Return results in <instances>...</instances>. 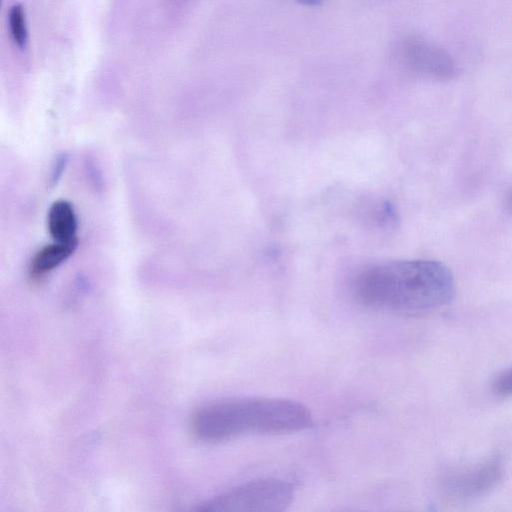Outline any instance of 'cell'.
I'll return each instance as SVG.
<instances>
[{
  "label": "cell",
  "instance_id": "obj_1",
  "mask_svg": "<svg viewBox=\"0 0 512 512\" xmlns=\"http://www.w3.org/2000/svg\"><path fill=\"white\" fill-rule=\"evenodd\" d=\"M355 299L364 306L419 314L449 304L455 281L443 263L427 259L394 260L370 265L352 282Z\"/></svg>",
  "mask_w": 512,
  "mask_h": 512
},
{
  "label": "cell",
  "instance_id": "obj_2",
  "mask_svg": "<svg viewBox=\"0 0 512 512\" xmlns=\"http://www.w3.org/2000/svg\"><path fill=\"white\" fill-rule=\"evenodd\" d=\"M312 414L300 402L277 397H235L210 403L193 417L194 433L220 442L249 435H283L309 429Z\"/></svg>",
  "mask_w": 512,
  "mask_h": 512
},
{
  "label": "cell",
  "instance_id": "obj_3",
  "mask_svg": "<svg viewBox=\"0 0 512 512\" xmlns=\"http://www.w3.org/2000/svg\"><path fill=\"white\" fill-rule=\"evenodd\" d=\"M293 483L279 478H259L215 496L202 508L214 512H282L295 498Z\"/></svg>",
  "mask_w": 512,
  "mask_h": 512
},
{
  "label": "cell",
  "instance_id": "obj_4",
  "mask_svg": "<svg viewBox=\"0 0 512 512\" xmlns=\"http://www.w3.org/2000/svg\"><path fill=\"white\" fill-rule=\"evenodd\" d=\"M503 473V461L494 455L473 464L446 470L441 477V487L449 496L471 499L494 489L502 480Z\"/></svg>",
  "mask_w": 512,
  "mask_h": 512
},
{
  "label": "cell",
  "instance_id": "obj_5",
  "mask_svg": "<svg viewBox=\"0 0 512 512\" xmlns=\"http://www.w3.org/2000/svg\"><path fill=\"white\" fill-rule=\"evenodd\" d=\"M401 56L411 71L425 77L448 80L456 74V65L449 53L422 38L407 39L401 48Z\"/></svg>",
  "mask_w": 512,
  "mask_h": 512
},
{
  "label": "cell",
  "instance_id": "obj_6",
  "mask_svg": "<svg viewBox=\"0 0 512 512\" xmlns=\"http://www.w3.org/2000/svg\"><path fill=\"white\" fill-rule=\"evenodd\" d=\"M47 227L55 242L77 241L78 220L73 205L66 200L55 201L48 210Z\"/></svg>",
  "mask_w": 512,
  "mask_h": 512
},
{
  "label": "cell",
  "instance_id": "obj_7",
  "mask_svg": "<svg viewBox=\"0 0 512 512\" xmlns=\"http://www.w3.org/2000/svg\"><path fill=\"white\" fill-rule=\"evenodd\" d=\"M78 240L55 242L40 249L33 257L30 272L33 276L44 275L65 262L77 249Z\"/></svg>",
  "mask_w": 512,
  "mask_h": 512
},
{
  "label": "cell",
  "instance_id": "obj_8",
  "mask_svg": "<svg viewBox=\"0 0 512 512\" xmlns=\"http://www.w3.org/2000/svg\"><path fill=\"white\" fill-rule=\"evenodd\" d=\"M9 26L14 42L19 48H24L27 43L28 33L25 20V12L21 4H15L9 11Z\"/></svg>",
  "mask_w": 512,
  "mask_h": 512
},
{
  "label": "cell",
  "instance_id": "obj_9",
  "mask_svg": "<svg viewBox=\"0 0 512 512\" xmlns=\"http://www.w3.org/2000/svg\"><path fill=\"white\" fill-rule=\"evenodd\" d=\"M493 390L499 395H512V367L499 373L493 383Z\"/></svg>",
  "mask_w": 512,
  "mask_h": 512
},
{
  "label": "cell",
  "instance_id": "obj_10",
  "mask_svg": "<svg viewBox=\"0 0 512 512\" xmlns=\"http://www.w3.org/2000/svg\"><path fill=\"white\" fill-rule=\"evenodd\" d=\"M68 156L65 153L58 155L52 169L50 183L54 186L62 176L67 165Z\"/></svg>",
  "mask_w": 512,
  "mask_h": 512
},
{
  "label": "cell",
  "instance_id": "obj_11",
  "mask_svg": "<svg viewBox=\"0 0 512 512\" xmlns=\"http://www.w3.org/2000/svg\"><path fill=\"white\" fill-rule=\"evenodd\" d=\"M297 1L302 4H305V5L314 6V5L321 4L324 0H297Z\"/></svg>",
  "mask_w": 512,
  "mask_h": 512
},
{
  "label": "cell",
  "instance_id": "obj_12",
  "mask_svg": "<svg viewBox=\"0 0 512 512\" xmlns=\"http://www.w3.org/2000/svg\"><path fill=\"white\" fill-rule=\"evenodd\" d=\"M511 204H512V198H511Z\"/></svg>",
  "mask_w": 512,
  "mask_h": 512
}]
</instances>
